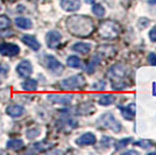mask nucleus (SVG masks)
Listing matches in <instances>:
<instances>
[{
    "instance_id": "6e6552de",
    "label": "nucleus",
    "mask_w": 156,
    "mask_h": 155,
    "mask_svg": "<svg viewBox=\"0 0 156 155\" xmlns=\"http://www.w3.org/2000/svg\"><path fill=\"white\" fill-rule=\"evenodd\" d=\"M61 40H62V35H61L58 32H56V31H51V32L47 33L46 42H47V45H48L49 48L54 49V48L58 47Z\"/></svg>"
},
{
    "instance_id": "412c9836",
    "label": "nucleus",
    "mask_w": 156,
    "mask_h": 155,
    "mask_svg": "<svg viewBox=\"0 0 156 155\" xmlns=\"http://www.w3.org/2000/svg\"><path fill=\"white\" fill-rule=\"evenodd\" d=\"M23 147V141L19 140V139H14V140H9L7 142V148L13 149V150H18Z\"/></svg>"
},
{
    "instance_id": "f704fd0d",
    "label": "nucleus",
    "mask_w": 156,
    "mask_h": 155,
    "mask_svg": "<svg viewBox=\"0 0 156 155\" xmlns=\"http://www.w3.org/2000/svg\"><path fill=\"white\" fill-rule=\"evenodd\" d=\"M85 2H86V4H93L94 0H85Z\"/></svg>"
},
{
    "instance_id": "c756f323",
    "label": "nucleus",
    "mask_w": 156,
    "mask_h": 155,
    "mask_svg": "<svg viewBox=\"0 0 156 155\" xmlns=\"http://www.w3.org/2000/svg\"><path fill=\"white\" fill-rule=\"evenodd\" d=\"M8 70H9V68L6 63H0V74L1 75H6Z\"/></svg>"
},
{
    "instance_id": "393cba45",
    "label": "nucleus",
    "mask_w": 156,
    "mask_h": 155,
    "mask_svg": "<svg viewBox=\"0 0 156 155\" xmlns=\"http://www.w3.org/2000/svg\"><path fill=\"white\" fill-rule=\"evenodd\" d=\"M40 131L39 128H30L27 131V138L28 139H34V138H36V136L40 134Z\"/></svg>"
},
{
    "instance_id": "1a4fd4ad",
    "label": "nucleus",
    "mask_w": 156,
    "mask_h": 155,
    "mask_svg": "<svg viewBox=\"0 0 156 155\" xmlns=\"http://www.w3.org/2000/svg\"><path fill=\"white\" fill-rule=\"evenodd\" d=\"M16 71H18L19 76H21V77H29L33 74L32 63L29 61H22L16 67Z\"/></svg>"
},
{
    "instance_id": "72a5a7b5",
    "label": "nucleus",
    "mask_w": 156,
    "mask_h": 155,
    "mask_svg": "<svg viewBox=\"0 0 156 155\" xmlns=\"http://www.w3.org/2000/svg\"><path fill=\"white\" fill-rule=\"evenodd\" d=\"M125 154H137V152H135V150H129V152H126Z\"/></svg>"
},
{
    "instance_id": "dca6fc26",
    "label": "nucleus",
    "mask_w": 156,
    "mask_h": 155,
    "mask_svg": "<svg viewBox=\"0 0 156 155\" xmlns=\"http://www.w3.org/2000/svg\"><path fill=\"white\" fill-rule=\"evenodd\" d=\"M6 113L9 117L16 118V117H20L23 114V109L19 105H12V106H8L6 109Z\"/></svg>"
},
{
    "instance_id": "4be33fe9",
    "label": "nucleus",
    "mask_w": 156,
    "mask_h": 155,
    "mask_svg": "<svg viewBox=\"0 0 156 155\" xmlns=\"http://www.w3.org/2000/svg\"><path fill=\"white\" fill-rule=\"evenodd\" d=\"M66 64L69 65L70 68H78L80 65V59L77 56H70L66 59Z\"/></svg>"
},
{
    "instance_id": "b1692460",
    "label": "nucleus",
    "mask_w": 156,
    "mask_h": 155,
    "mask_svg": "<svg viewBox=\"0 0 156 155\" xmlns=\"http://www.w3.org/2000/svg\"><path fill=\"white\" fill-rule=\"evenodd\" d=\"M11 21L6 15H0V31L1 29H6L7 27H9Z\"/></svg>"
},
{
    "instance_id": "cd10ccee",
    "label": "nucleus",
    "mask_w": 156,
    "mask_h": 155,
    "mask_svg": "<svg viewBox=\"0 0 156 155\" xmlns=\"http://www.w3.org/2000/svg\"><path fill=\"white\" fill-rule=\"evenodd\" d=\"M135 145L142 147V148H149V147H151V142L149 140H140V141L135 142Z\"/></svg>"
},
{
    "instance_id": "ddd939ff",
    "label": "nucleus",
    "mask_w": 156,
    "mask_h": 155,
    "mask_svg": "<svg viewBox=\"0 0 156 155\" xmlns=\"http://www.w3.org/2000/svg\"><path fill=\"white\" fill-rule=\"evenodd\" d=\"M22 42L26 45H28L29 48H32L33 50H35V52H37L40 49V47H41L39 43V41L35 39L34 36H32V35H25V36L22 38Z\"/></svg>"
},
{
    "instance_id": "0eeeda50",
    "label": "nucleus",
    "mask_w": 156,
    "mask_h": 155,
    "mask_svg": "<svg viewBox=\"0 0 156 155\" xmlns=\"http://www.w3.org/2000/svg\"><path fill=\"white\" fill-rule=\"evenodd\" d=\"M19 52V45H14V43H7V42H1L0 43V55L13 57V56H16Z\"/></svg>"
},
{
    "instance_id": "6ab92c4d",
    "label": "nucleus",
    "mask_w": 156,
    "mask_h": 155,
    "mask_svg": "<svg viewBox=\"0 0 156 155\" xmlns=\"http://www.w3.org/2000/svg\"><path fill=\"white\" fill-rule=\"evenodd\" d=\"M99 61H100L99 55H94V56L91 58V61L89 62V64L86 65V72H89V74H93V72H94V69H96V68H97V65L99 64Z\"/></svg>"
},
{
    "instance_id": "bb28decb",
    "label": "nucleus",
    "mask_w": 156,
    "mask_h": 155,
    "mask_svg": "<svg viewBox=\"0 0 156 155\" xmlns=\"http://www.w3.org/2000/svg\"><path fill=\"white\" fill-rule=\"evenodd\" d=\"M132 141V139L130 138H126V139H121L120 141L117 143V147H115V149H120V148H124V147H126L129 142Z\"/></svg>"
},
{
    "instance_id": "2eb2a0df",
    "label": "nucleus",
    "mask_w": 156,
    "mask_h": 155,
    "mask_svg": "<svg viewBox=\"0 0 156 155\" xmlns=\"http://www.w3.org/2000/svg\"><path fill=\"white\" fill-rule=\"evenodd\" d=\"M72 50L80 54H87L91 50V45L90 43H85V42H77L72 45Z\"/></svg>"
},
{
    "instance_id": "a878e982",
    "label": "nucleus",
    "mask_w": 156,
    "mask_h": 155,
    "mask_svg": "<svg viewBox=\"0 0 156 155\" xmlns=\"http://www.w3.org/2000/svg\"><path fill=\"white\" fill-rule=\"evenodd\" d=\"M105 86H106V82L100 79V81H97V83H94L92 85V89L93 90H104Z\"/></svg>"
},
{
    "instance_id": "f257e3e1",
    "label": "nucleus",
    "mask_w": 156,
    "mask_h": 155,
    "mask_svg": "<svg viewBox=\"0 0 156 155\" xmlns=\"http://www.w3.org/2000/svg\"><path fill=\"white\" fill-rule=\"evenodd\" d=\"M66 28L73 36L86 38L94 31V23L86 15H71L66 19Z\"/></svg>"
},
{
    "instance_id": "aec40b11",
    "label": "nucleus",
    "mask_w": 156,
    "mask_h": 155,
    "mask_svg": "<svg viewBox=\"0 0 156 155\" xmlns=\"http://www.w3.org/2000/svg\"><path fill=\"white\" fill-rule=\"evenodd\" d=\"M22 88H23V90H26V91H35L36 88H37V82H36L35 79L28 78L27 81H25V82L22 83Z\"/></svg>"
},
{
    "instance_id": "473e14b6",
    "label": "nucleus",
    "mask_w": 156,
    "mask_h": 155,
    "mask_svg": "<svg viewBox=\"0 0 156 155\" xmlns=\"http://www.w3.org/2000/svg\"><path fill=\"white\" fill-rule=\"evenodd\" d=\"M148 4L150 6H156V0H148Z\"/></svg>"
},
{
    "instance_id": "9d476101",
    "label": "nucleus",
    "mask_w": 156,
    "mask_h": 155,
    "mask_svg": "<svg viewBox=\"0 0 156 155\" xmlns=\"http://www.w3.org/2000/svg\"><path fill=\"white\" fill-rule=\"evenodd\" d=\"M48 99L51 100L52 103L62 104V105H66L70 104L72 100V95H58V93H50L48 95Z\"/></svg>"
},
{
    "instance_id": "a211bd4d",
    "label": "nucleus",
    "mask_w": 156,
    "mask_h": 155,
    "mask_svg": "<svg viewBox=\"0 0 156 155\" xmlns=\"http://www.w3.org/2000/svg\"><path fill=\"white\" fill-rule=\"evenodd\" d=\"M115 102V97L111 93H106V95H101L99 99H98V103L100 105H104V106H108L111 104H113Z\"/></svg>"
},
{
    "instance_id": "9b49d317",
    "label": "nucleus",
    "mask_w": 156,
    "mask_h": 155,
    "mask_svg": "<svg viewBox=\"0 0 156 155\" xmlns=\"http://www.w3.org/2000/svg\"><path fill=\"white\" fill-rule=\"evenodd\" d=\"M76 143L78 146H89V145H93L96 143V136L91 132L84 133L79 136L78 139H76Z\"/></svg>"
},
{
    "instance_id": "f3484780",
    "label": "nucleus",
    "mask_w": 156,
    "mask_h": 155,
    "mask_svg": "<svg viewBox=\"0 0 156 155\" xmlns=\"http://www.w3.org/2000/svg\"><path fill=\"white\" fill-rule=\"evenodd\" d=\"M15 25L21 28V29H30L33 27V23L32 21L29 19H27V18H16L15 19Z\"/></svg>"
},
{
    "instance_id": "f03ea898",
    "label": "nucleus",
    "mask_w": 156,
    "mask_h": 155,
    "mask_svg": "<svg viewBox=\"0 0 156 155\" xmlns=\"http://www.w3.org/2000/svg\"><path fill=\"white\" fill-rule=\"evenodd\" d=\"M127 75H128V69L122 63H117L111 67L107 72V77L112 82L113 90H122L127 86L125 81Z\"/></svg>"
},
{
    "instance_id": "39448f33",
    "label": "nucleus",
    "mask_w": 156,
    "mask_h": 155,
    "mask_svg": "<svg viewBox=\"0 0 156 155\" xmlns=\"http://www.w3.org/2000/svg\"><path fill=\"white\" fill-rule=\"evenodd\" d=\"M85 85V78L83 75H75L69 78L63 79L59 86L63 90H75V89H82Z\"/></svg>"
},
{
    "instance_id": "f8f14e48",
    "label": "nucleus",
    "mask_w": 156,
    "mask_h": 155,
    "mask_svg": "<svg viewBox=\"0 0 156 155\" xmlns=\"http://www.w3.org/2000/svg\"><path fill=\"white\" fill-rule=\"evenodd\" d=\"M61 6L66 12H75L80 7V0H61Z\"/></svg>"
},
{
    "instance_id": "2f4dec72",
    "label": "nucleus",
    "mask_w": 156,
    "mask_h": 155,
    "mask_svg": "<svg viewBox=\"0 0 156 155\" xmlns=\"http://www.w3.org/2000/svg\"><path fill=\"white\" fill-rule=\"evenodd\" d=\"M110 142H111V138H108V136H104V138L101 139V142H100V145H101V146H105V147H107Z\"/></svg>"
},
{
    "instance_id": "423d86ee",
    "label": "nucleus",
    "mask_w": 156,
    "mask_h": 155,
    "mask_svg": "<svg viewBox=\"0 0 156 155\" xmlns=\"http://www.w3.org/2000/svg\"><path fill=\"white\" fill-rule=\"evenodd\" d=\"M44 62H46L47 68L51 71L52 74H55V75H61L63 72V70H64L63 64L59 62L57 58L51 56V55L44 56Z\"/></svg>"
},
{
    "instance_id": "20e7f679",
    "label": "nucleus",
    "mask_w": 156,
    "mask_h": 155,
    "mask_svg": "<svg viewBox=\"0 0 156 155\" xmlns=\"http://www.w3.org/2000/svg\"><path fill=\"white\" fill-rule=\"evenodd\" d=\"M97 125L100 128H107L111 129L115 133H119L121 131V124L118 121L117 119L114 118V116L112 113H104L103 116H100V118L98 119Z\"/></svg>"
},
{
    "instance_id": "c85d7f7f",
    "label": "nucleus",
    "mask_w": 156,
    "mask_h": 155,
    "mask_svg": "<svg viewBox=\"0 0 156 155\" xmlns=\"http://www.w3.org/2000/svg\"><path fill=\"white\" fill-rule=\"evenodd\" d=\"M148 62L151 65H156V54L155 52H150L148 55Z\"/></svg>"
},
{
    "instance_id": "7ed1b4c3",
    "label": "nucleus",
    "mask_w": 156,
    "mask_h": 155,
    "mask_svg": "<svg viewBox=\"0 0 156 155\" xmlns=\"http://www.w3.org/2000/svg\"><path fill=\"white\" fill-rule=\"evenodd\" d=\"M120 33V27L117 22L112 21V20H106L100 23V26L98 28V34L106 40L115 39Z\"/></svg>"
},
{
    "instance_id": "5701e85b",
    "label": "nucleus",
    "mask_w": 156,
    "mask_h": 155,
    "mask_svg": "<svg viewBox=\"0 0 156 155\" xmlns=\"http://www.w3.org/2000/svg\"><path fill=\"white\" fill-rule=\"evenodd\" d=\"M92 12L96 14L97 16H99V18H101V16H104L105 14V8L100 4H96L94 6L92 7Z\"/></svg>"
},
{
    "instance_id": "4468645a",
    "label": "nucleus",
    "mask_w": 156,
    "mask_h": 155,
    "mask_svg": "<svg viewBox=\"0 0 156 155\" xmlns=\"http://www.w3.org/2000/svg\"><path fill=\"white\" fill-rule=\"evenodd\" d=\"M121 110V114L125 119L127 120H133L134 116H135V104H129L126 107H120Z\"/></svg>"
},
{
    "instance_id": "7c9ffc66",
    "label": "nucleus",
    "mask_w": 156,
    "mask_h": 155,
    "mask_svg": "<svg viewBox=\"0 0 156 155\" xmlns=\"http://www.w3.org/2000/svg\"><path fill=\"white\" fill-rule=\"evenodd\" d=\"M149 39L153 42H156V26L153 27V29L149 32Z\"/></svg>"
}]
</instances>
